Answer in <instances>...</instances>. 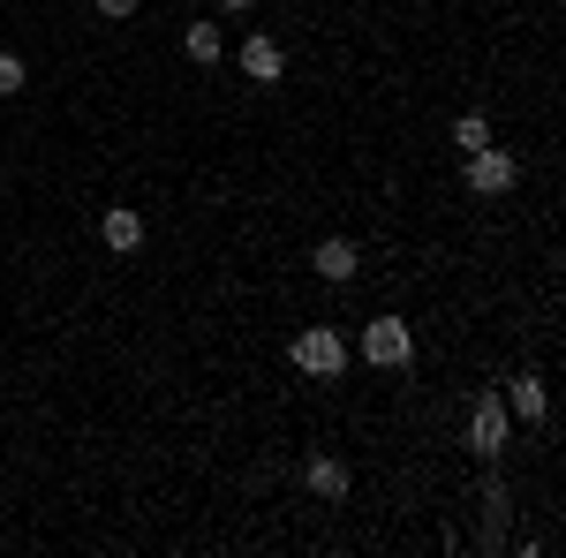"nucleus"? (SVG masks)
Listing matches in <instances>:
<instances>
[{
  "label": "nucleus",
  "mask_w": 566,
  "mask_h": 558,
  "mask_svg": "<svg viewBox=\"0 0 566 558\" xmlns=\"http://www.w3.org/2000/svg\"><path fill=\"white\" fill-rule=\"evenodd\" d=\"M287 355H295V370H303V378H340V370H348V340H340L333 325L295 333V347H287Z\"/></svg>",
  "instance_id": "obj_1"
},
{
  "label": "nucleus",
  "mask_w": 566,
  "mask_h": 558,
  "mask_svg": "<svg viewBox=\"0 0 566 558\" xmlns=\"http://www.w3.org/2000/svg\"><path fill=\"white\" fill-rule=\"evenodd\" d=\"M363 355H370L378 370H408V362H416V333H408L400 317H370V325H363Z\"/></svg>",
  "instance_id": "obj_2"
},
{
  "label": "nucleus",
  "mask_w": 566,
  "mask_h": 558,
  "mask_svg": "<svg viewBox=\"0 0 566 558\" xmlns=\"http://www.w3.org/2000/svg\"><path fill=\"white\" fill-rule=\"evenodd\" d=\"M506 438H514V415H506V400H499V392H483L476 408H469V445H476L483 461H499V453H506Z\"/></svg>",
  "instance_id": "obj_3"
},
{
  "label": "nucleus",
  "mask_w": 566,
  "mask_h": 558,
  "mask_svg": "<svg viewBox=\"0 0 566 558\" xmlns=\"http://www.w3.org/2000/svg\"><path fill=\"white\" fill-rule=\"evenodd\" d=\"M514 181H522V167H514V159H506L499 144H483V151H469V189H476V197H506Z\"/></svg>",
  "instance_id": "obj_4"
},
{
  "label": "nucleus",
  "mask_w": 566,
  "mask_h": 558,
  "mask_svg": "<svg viewBox=\"0 0 566 558\" xmlns=\"http://www.w3.org/2000/svg\"><path fill=\"white\" fill-rule=\"evenodd\" d=\"M280 69H287V53H280V39H242V76L250 84H280Z\"/></svg>",
  "instance_id": "obj_5"
},
{
  "label": "nucleus",
  "mask_w": 566,
  "mask_h": 558,
  "mask_svg": "<svg viewBox=\"0 0 566 558\" xmlns=\"http://www.w3.org/2000/svg\"><path fill=\"white\" fill-rule=\"evenodd\" d=\"M317 280H333V287H348L355 272H363V257H355V242H340V234H333V242H317Z\"/></svg>",
  "instance_id": "obj_6"
},
{
  "label": "nucleus",
  "mask_w": 566,
  "mask_h": 558,
  "mask_svg": "<svg viewBox=\"0 0 566 558\" xmlns=\"http://www.w3.org/2000/svg\"><path fill=\"white\" fill-rule=\"evenodd\" d=\"M506 400V415H522V423H544L552 415V400H544V378H514V386L499 392Z\"/></svg>",
  "instance_id": "obj_7"
},
{
  "label": "nucleus",
  "mask_w": 566,
  "mask_h": 558,
  "mask_svg": "<svg viewBox=\"0 0 566 558\" xmlns=\"http://www.w3.org/2000/svg\"><path fill=\"white\" fill-rule=\"evenodd\" d=\"M98 242H106V250H122V257H129L136 242H144V219H136L129 204H114V212L98 219Z\"/></svg>",
  "instance_id": "obj_8"
},
{
  "label": "nucleus",
  "mask_w": 566,
  "mask_h": 558,
  "mask_svg": "<svg viewBox=\"0 0 566 558\" xmlns=\"http://www.w3.org/2000/svg\"><path fill=\"white\" fill-rule=\"evenodd\" d=\"M310 491L317 498H348V461H310Z\"/></svg>",
  "instance_id": "obj_9"
},
{
  "label": "nucleus",
  "mask_w": 566,
  "mask_h": 558,
  "mask_svg": "<svg viewBox=\"0 0 566 558\" xmlns=\"http://www.w3.org/2000/svg\"><path fill=\"white\" fill-rule=\"evenodd\" d=\"M189 61H219V23H189Z\"/></svg>",
  "instance_id": "obj_10"
},
{
  "label": "nucleus",
  "mask_w": 566,
  "mask_h": 558,
  "mask_svg": "<svg viewBox=\"0 0 566 558\" xmlns=\"http://www.w3.org/2000/svg\"><path fill=\"white\" fill-rule=\"evenodd\" d=\"M453 144H461V151H483V144H491V122H483V114H461V122H453Z\"/></svg>",
  "instance_id": "obj_11"
},
{
  "label": "nucleus",
  "mask_w": 566,
  "mask_h": 558,
  "mask_svg": "<svg viewBox=\"0 0 566 558\" xmlns=\"http://www.w3.org/2000/svg\"><path fill=\"white\" fill-rule=\"evenodd\" d=\"M15 91H23V61H15V53H0V98H15Z\"/></svg>",
  "instance_id": "obj_12"
},
{
  "label": "nucleus",
  "mask_w": 566,
  "mask_h": 558,
  "mask_svg": "<svg viewBox=\"0 0 566 558\" xmlns=\"http://www.w3.org/2000/svg\"><path fill=\"white\" fill-rule=\"evenodd\" d=\"M98 15H114V23H129V15H136V0H98Z\"/></svg>",
  "instance_id": "obj_13"
},
{
  "label": "nucleus",
  "mask_w": 566,
  "mask_h": 558,
  "mask_svg": "<svg viewBox=\"0 0 566 558\" xmlns=\"http://www.w3.org/2000/svg\"><path fill=\"white\" fill-rule=\"evenodd\" d=\"M219 8H227V15H242V8H258V0H219Z\"/></svg>",
  "instance_id": "obj_14"
}]
</instances>
